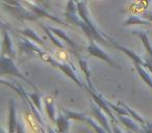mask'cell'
<instances>
[{
  "label": "cell",
  "mask_w": 152,
  "mask_h": 133,
  "mask_svg": "<svg viewBox=\"0 0 152 133\" xmlns=\"http://www.w3.org/2000/svg\"><path fill=\"white\" fill-rule=\"evenodd\" d=\"M20 45H21V48L26 50L27 53H30V54H32V55H37V56L40 57L43 61H45V63H50L53 67L58 68L64 74L67 75L70 79H72V80L78 85V86H80L81 89H89V86L86 85L85 83H83L80 78L77 76V74H76V72H75V69L73 68V65H71V63L68 65V63H59V61H57L55 58H53V56L50 55V53H48L45 50H42L41 48H39L38 46L32 44L30 41L26 40V39H22V40L20 41Z\"/></svg>",
  "instance_id": "obj_1"
},
{
  "label": "cell",
  "mask_w": 152,
  "mask_h": 133,
  "mask_svg": "<svg viewBox=\"0 0 152 133\" xmlns=\"http://www.w3.org/2000/svg\"><path fill=\"white\" fill-rule=\"evenodd\" d=\"M77 14H78L79 17H80L81 19L90 26V28L94 31V33H95V40L97 41V42L106 44V43H107L106 41H110V43L112 40H110L104 32H102L91 20V17H90L89 11H88V7H87V1H86V0H81V1L77 2Z\"/></svg>",
  "instance_id": "obj_2"
},
{
  "label": "cell",
  "mask_w": 152,
  "mask_h": 133,
  "mask_svg": "<svg viewBox=\"0 0 152 133\" xmlns=\"http://www.w3.org/2000/svg\"><path fill=\"white\" fill-rule=\"evenodd\" d=\"M0 73H1V75H13V76L18 77V78L22 79V80L25 81V82L29 83V84L31 85V86H34L36 89H38L37 86L31 81L28 80L25 76H23V74L18 70V68L16 67L15 63H14V59L11 58L10 56L5 57L3 54L1 55V72Z\"/></svg>",
  "instance_id": "obj_3"
},
{
  "label": "cell",
  "mask_w": 152,
  "mask_h": 133,
  "mask_svg": "<svg viewBox=\"0 0 152 133\" xmlns=\"http://www.w3.org/2000/svg\"><path fill=\"white\" fill-rule=\"evenodd\" d=\"M19 3L22 5H24V7H25L26 9H29L30 12H32L38 18H47V19H50V20H52V21L56 22V23L61 24V25H65V26L67 25L66 22L59 20L58 18H55L54 16H52L50 13H48L45 9H42L41 7L37 5L36 3L29 2V1H27V0H19Z\"/></svg>",
  "instance_id": "obj_4"
},
{
  "label": "cell",
  "mask_w": 152,
  "mask_h": 133,
  "mask_svg": "<svg viewBox=\"0 0 152 133\" xmlns=\"http://www.w3.org/2000/svg\"><path fill=\"white\" fill-rule=\"evenodd\" d=\"M88 53L92 56H95V57H98V58L102 59L104 60L105 63H107L110 67H114V68H119L118 65H116L114 60L110 58V56L105 53L97 44H96V41L95 40H91L90 41V44L88 46Z\"/></svg>",
  "instance_id": "obj_5"
},
{
  "label": "cell",
  "mask_w": 152,
  "mask_h": 133,
  "mask_svg": "<svg viewBox=\"0 0 152 133\" xmlns=\"http://www.w3.org/2000/svg\"><path fill=\"white\" fill-rule=\"evenodd\" d=\"M88 92L91 94L92 98H93V101L95 102V103L97 104V105L99 106V107L101 108V109L103 110V111L105 112V113L107 114L108 116H110L112 123H116L117 122V118H116V116H114V113L112 112V109H110V107L108 106L107 101H106V100H104L100 95H98V94L96 93L94 89H89Z\"/></svg>",
  "instance_id": "obj_6"
},
{
  "label": "cell",
  "mask_w": 152,
  "mask_h": 133,
  "mask_svg": "<svg viewBox=\"0 0 152 133\" xmlns=\"http://www.w3.org/2000/svg\"><path fill=\"white\" fill-rule=\"evenodd\" d=\"M92 113H93V116H95L96 120L98 121V123H99V124L101 125L104 129H105L106 132H113V129L110 128L112 125L108 124L107 118L105 116L106 113L105 114L103 113V110H102L101 108H100L99 106L95 103V102L92 103Z\"/></svg>",
  "instance_id": "obj_7"
},
{
  "label": "cell",
  "mask_w": 152,
  "mask_h": 133,
  "mask_svg": "<svg viewBox=\"0 0 152 133\" xmlns=\"http://www.w3.org/2000/svg\"><path fill=\"white\" fill-rule=\"evenodd\" d=\"M110 44H112L114 47H116L117 49H119L120 51L124 52L125 54H126L127 56H128L129 58H130L131 60H132L134 63H139V65H142L143 67L145 65L146 60H145V59L142 58V57L140 56V55H137L135 52H133V50H130V49H128L127 47H124V46H122V45H120V44H117V43L114 42L113 40L110 41Z\"/></svg>",
  "instance_id": "obj_8"
},
{
  "label": "cell",
  "mask_w": 152,
  "mask_h": 133,
  "mask_svg": "<svg viewBox=\"0 0 152 133\" xmlns=\"http://www.w3.org/2000/svg\"><path fill=\"white\" fill-rule=\"evenodd\" d=\"M17 112H16L15 101L13 99L10 100L9 106V132L14 133L17 131Z\"/></svg>",
  "instance_id": "obj_9"
},
{
  "label": "cell",
  "mask_w": 152,
  "mask_h": 133,
  "mask_svg": "<svg viewBox=\"0 0 152 133\" xmlns=\"http://www.w3.org/2000/svg\"><path fill=\"white\" fill-rule=\"evenodd\" d=\"M2 54H7L11 58H16V51L14 50L12 39L9 32L3 29V43H2Z\"/></svg>",
  "instance_id": "obj_10"
},
{
  "label": "cell",
  "mask_w": 152,
  "mask_h": 133,
  "mask_svg": "<svg viewBox=\"0 0 152 133\" xmlns=\"http://www.w3.org/2000/svg\"><path fill=\"white\" fill-rule=\"evenodd\" d=\"M44 105H45V111H46L48 118L51 120L53 124H55L56 116H55V105H54V98L51 96H47L44 98Z\"/></svg>",
  "instance_id": "obj_11"
},
{
  "label": "cell",
  "mask_w": 152,
  "mask_h": 133,
  "mask_svg": "<svg viewBox=\"0 0 152 133\" xmlns=\"http://www.w3.org/2000/svg\"><path fill=\"white\" fill-rule=\"evenodd\" d=\"M77 60H78L79 63V67H80L81 71L83 72L86 76V80H87V85L89 86V89H94L93 84H92V81H91V70H90V67H89V63L86 59L81 58L77 55Z\"/></svg>",
  "instance_id": "obj_12"
},
{
  "label": "cell",
  "mask_w": 152,
  "mask_h": 133,
  "mask_svg": "<svg viewBox=\"0 0 152 133\" xmlns=\"http://www.w3.org/2000/svg\"><path fill=\"white\" fill-rule=\"evenodd\" d=\"M54 125L56 126V130L58 132H67L70 128V118L66 114H59L56 118Z\"/></svg>",
  "instance_id": "obj_13"
},
{
  "label": "cell",
  "mask_w": 152,
  "mask_h": 133,
  "mask_svg": "<svg viewBox=\"0 0 152 133\" xmlns=\"http://www.w3.org/2000/svg\"><path fill=\"white\" fill-rule=\"evenodd\" d=\"M49 28H50V30L53 32V33L55 34L56 36H58V38H61L63 41H65L66 43H67L68 45H69V47L72 49V50H75L76 51V45L75 43L73 42V41L71 40V39L69 38V36H67V33H65V32L63 31L61 29H58V28H55V27H52V26H49Z\"/></svg>",
  "instance_id": "obj_14"
},
{
  "label": "cell",
  "mask_w": 152,
  "mask_h": 133,
  "mask_svg": "<svg viewBox=\"0 0 152 133\" xmlns=\"http://www.w3.org/2000/svg\"><path fill=\"white\" fill-rule=\"evenodd\" d=\"M118 120L120 121L123 125H125V127H127L130 131L139 132V131L142 130V129L139 127V125H137L133 120L127 118V116H120V114H118Z\"/></svg>",
  "instance_id": "obj_15"
},
{
  "label": "cell",
  "mask_w": 152,
  "mask_h": 133,
  "mask_svg": "<svg viewBox=\"0 0 152 133\" xmlns=\"http://www.w3.org/2000/svg\"><path fill=\"white\" fill-rule=\"evenodd\" d=\"M134 65H135V69H137V73H139V75L141 76V78L143 79V80L145 81V83H147L148 86L152 89V78L149 75V73L145 70V68H144L142 65H139V63H134Z\"/></svg>",
  "instance_id": "obj_16"
},
{
  "label": "cell",
  "mask_w": 152,
  "mask_h": 133,
  "mask_svg": "<svg viewBox=\"0 0 152 133\" xmlns=\"http://www.w3.org/2000/svg\"><path fill=\"white\" fill-rule=\"evenodd\" d=\"M133 33L137 34V36L141 39L142 43H143L145 49L147 50L148 54H149L150 56H151V58H152V46H151V44H150V40H149V36H148V34L146 33V32H144V31H134Z\"/></svg>",
  "instance_id": "obj_17"
},
{
  "label": "cell",
  "mask_w": 152,
  "mask_h": 133,
  "mask_svg": "<svg viewBox=\"0 0 152 133\" xmlns=\"http://www.w3.org/2000/svg\"><path fill=\"white\" fill-rule=\"evenodd\" d=\"M41 26H42V28H43V29H44L45 33H46L47 36H49V39H50V40H51V42H52L53 44H54L56 47H58L59 49H61V50H65V49H66L65 45H64L63 43H61V41H59L58 39H57L56 36H54V33H53V32L50 30V28H49V26H46V25H41Z\"/></svg>",
  "instance_id": "obj_18"
},
{
  "label": "cell",
  "mask_w": 152,
  "mask_h": 133,
  "mask_svg": "<svg viewBox=\"0 0 152 133\" xmlns=\"http://www.w3.org/2000/svg\"><path fill=\"white\" fill-rule=\"evenodd\" d=\"M118 104L119 105H121V106H123V107L125 108V109L128 111V113H129V116H132L133 118V120H135L137 121L139 124H142V126H145V124H146V121L144 120L143 118H142L141 116H140L139 113H137V112L134 111V110H132V108H130L128 105H126L125 103H123V102H121V101H119L118 102Z\"/></svg>",
  "instance_id": "obj_19"
},
{
  "label": "cell",
  "mask_w": 152,
  "mask_h": 133,
  "mask_svg": "<svg viewBox=\"0 0 152 133\" xmlns=\"http://www.w3.org/2000/svg\"><path fill=\"white\" fill-rule=\"evenodd\" d=\"M18 32L23 34V36H27V38H29L30 40L34 41V42H37V43H39V44L42 45V46H44V41H43L42 39L34 31V30L30 29V28H27V29H24V30H19Z\"/></svg>",
  "instance_id": "obj_20"
},
{
  "label": "cell",
  "mask_w": 152,
  "mask_h": 133,
  "mask_svg": "<svg viewBox=\"0 0 152 133\" xmlns=\"http://www.w3.org/2000/svg\"><path fill=\"white\" fill-rule=\"evenodd\" d=\"M125 25H146V26H151L152 22L151 21H145V20H142L137 17H129L126 21L124 22Z\"/></svg>",
  "instance_id": "obj_21"
},
{
  "label": "cell",
  "mask_w": 152,
  "mask_h": 133,
  "mask_svg": "<svg viewBox=\"0 0 152 133\" xmlns=\"http://www.w3.org/2000/svg\"><path fill=\"white\" fill-rule=\"evenodd\" d=\"M64 113H65L70 120H76V121H80V122L86 123V121H87V118H88V116H86V114L70 111V110H64Z\"/></svg>",
  "instance_id": "obj_22"
},
{
  "label": "cell",
  "mask_w": 152,
  "mask_h": 133,
  "mask_svg": "<svg viewBox=\"0 0 152 133\" xmlns=\"http://www.w3.org/2000/svg\"><path fill=\"white\" fill-rule=\"evenodd\" d=\"M107 104H108V106L110 107V109L113 110V111H115V112H117L118 114H120V116H129V113H128V111H127L126 109H125L123 106H121V105H115V104H113L112 102H108L107 101Z\"/></svg>",
  "instance_id": "obj_23"
},
{
  "label": "cell",
  "mask_w": 152,
  "mask_h": 133,
  "mask_svg": "<svg viewBox=\"0 0 152 133\" xmlns=\"http://www.w3.org/2000/svg\"><path fill=\"white\" fill-rule=\"evenodd\" d=\"M27 94H28V97H29L30 100L32 101V103H34V105H36V107L41 111V109H42V106H41V95L38 93V91H37L36 93H27Z\"/></svg>",
  "instance_id": "obj_24"
},
{
  "label": "cell",
  "mask_w": 152,
  "mask_h": 133,
  "mask_svg": "<svg viewBox=\"0 0 152 133\" xmlns=\"http://www.w3.org/2000/svg\"><path fill=\"white\" fill-rule=\"evenodd\" d=\"M143 130L146 131V132H152V123L146 122L145 126H143Z\"/></svg>",
  "instance_id": "obj_25"
},
{
  "label": "cell",
  "mask_w": 152,
  "mask_h": 133,
  "mask_svg": "<svg viewBox=\"0 0 152 133\" xmlns=\"http://www.w3.org/2000/svg\"><path fill=\"white\" fill-rule=\"evenodd\" d=\"M78 1H80V0H75V2H76V3L78 2Z\"/></svg>",
  "instance_id": "obj_26"
}]
</instances>
